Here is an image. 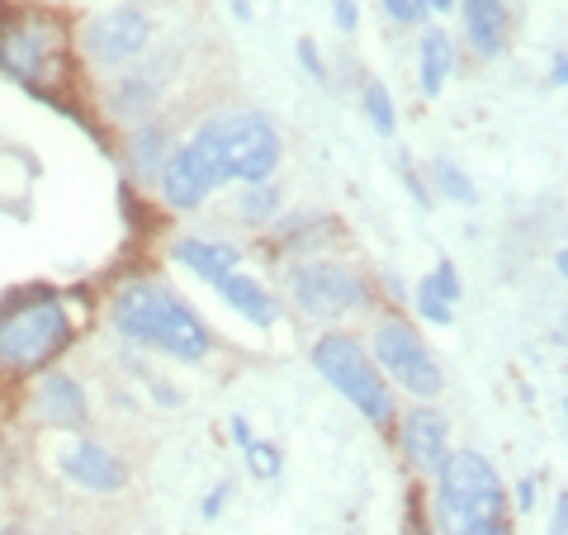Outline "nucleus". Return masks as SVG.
Wrapping results in <instances>:
<instances>
[{
    "instance_id": "f257e3e1",
    "label": "nucleus",
    "mask_w": 568,
    "mask_h": 535,
    "mask_svg": "<svg viewBox=\"0 0 568 535\" xmlns=\"http://www.w3.org/2000/svg\"><path fill=\"white\" fill-rule=\"evenodd\" d=\"M114 327L138 346H156L175 361H204L209 355V327L185 309L181 294L152 280H129L110 303Z\"/></svg>"
},
{
    "instance_id": "f03ea898",
    "label": "nucleus",
    "mask_w": 568,
    "mask_h": 535,
    "mask_svg": "<svg viewBox=\"0 0 568 535\" xmlns=\"http://www.w3.org/2000/svg\"><path fill=\"white\" fill-rule=\"evenodd\" d=\"M67 58V29L48 10H20L0 0V71L14 77L29 91H43L52 71L62 77Z\"/></svg>"
},
{
    "instance_id": "7ed1b4c3",
    "label": "nucleus",
    "mask_w": 568,
    "mask_h": 535,
    "mask_svg": "<svg viewBox=\"0 0 568 535\" xmlns=\"http://www.w3.org/2000/svg\"><path fill=\"white\" fill-rule=\"evenodd\" d=\"M67 342H71V323H67L62 299L52 294H39L20 303V309L0 313V365L14 374L48 365Z\"/></svg>"
},
{
    "instance_id": "20e7f679",
    "label": "nucleus",
    "mask_w": 568,
    "mask_h": 535,
    "mask_svg": "<svg viewBox=\"0 0 568 535\" xmlns=\"http://www.w3.org/2000/svg\"><path fill=\"white\" fill-rule=\"evenodd\" d=\"M503 507H507L503 478L493 474L484 455H450L440 465V526L450 535H465L493 522V516H503Z\"/></svg>"
},
{
    "instance_id": "39448f33",
    "label": "nucleus",
    "mask_w": 568,
    "mask_h": 535,
    "mask_svg": "<svg viewBox=\"0 0 568 535\" xmlns=\"http://www.w3.org/2000/svg\"><path fill=\"white\" fill-rule=\"evenodd\" d=\"M313 365L323 370V380L342 394L346 403H355L369 422H388L394 417V398H388V384L379 365L369 361V355L351 342V336H323V342L313 346Z\"/></svg>"
},
{
    "instance_id": "423d86ee",
    "label": "nucleus",
    "mask_w": 568,
    "mask_h": 535,
    "mask_svg": "<svg viewBox=\"0 0 568 535\" xmlns=\"http://www.w3.org/2000/svg\"><path fill=\"white\" fill-rule=\"evenodd\" d=\"M223 181H233L227 171V152H223V129L219 119H209L181 152L166 162L162 185H166V204L171 209H194L209 190H219Z\"/></svg>"
},
{
    "instance_id": "0eeeda50",
    "label": "nucleus",
    "mask_w": 568,
    "mask_h": 535,
    "mask_svg": "<svg viewBox=\"0 0 568 535\" xmlns=\"http://www.w3.org/2000/svg\"><path fill=\"white\" fill-rule=\"evenodd\" d=\"M375 365L394 384H403L407 394L432 398L440 394V370L432 361V351L422 346V336L403 323V317H384L375 327Z\"/></svg>"
},
{
    "instance_id": "6e6552de",
    "label": "nucleus",
    "mask_w": 568,
    "mask_h": 535,
    "mask_svg": "<svg viewBox=\"0 0 568 535\" xmlns=\"http://www.w3.org/2000/svg\"><path fill=\"white\" fill-rule=\"evenodd\" d=\"M219 129H223V152H227L233 181L261 185L280 166V133L261 114H223Z\"/></svg>"
},
{
    "instance_id": "1a4fd4ad",
    "label": "nucleus",
    "mask_w": 568,
    "mask_h": 535,
    "mask_svg": "<svg viewBox=\"0 0 568 535\" xmlns=\"http://www.w3.org/2000/svg\"><path fill=\"white\" fill-rule=\"evenodd\" d=\"M148 39H152V24H148V14L133 6L104 10L85 24V52H91V62H100V67H119V62L138 58V52L148 48Z\"/></svg>"
},
{
    "instance_id": "9d476101",
    "label": "nucleus",
    "mask_w": 568,
    "mask_h": 535,
    "mask_svg": "<svg viewBox=\"0 0 568 535\" xmlns=\"http://www.w3.org/2000/svg\"><path fill=\"white\" fill-rule=\"evenodd\" d=\"M294 299L313 317H342L365 303V284L346 265H304L294 275Z\"/></svg>"
},
{
    "instance_id": "9b49d317",
    "label": "nucleus",
    "mask_w": 568,
    "mask_h": 535,
    "mask_svg": "<svg viewBox=\"0 0 568 535\" xmlns=\"http://www.w3.org/2000/svg\"><path fill=\"white\" fill-rule=\"evenodd\" d=\"M62 474L71 484H81L85 493H119L123 488V465L95 441H81V445H71V451H62Z\"/></svg>"
},
{
    "instance_id": "f8f14e48",
    "label": "nucleus",
    "mask_w": 568,
    "mask_h": 535,
    "mask_svg": "<svg viewBox=\"0 0 568 535\" xmlns=\"http://www.w3.org/2000/svg\"><path fill=\"white\" fill-rule=\"evenodd\" d=\"M403 445H407V455H413L417 470L440 474V465L450 460V451H446V417H436V413H426V407H417V413L403 422Z\"/></svg>"
},
{
    "instance_id": "ddd939ff",
    "label": "nucleus",
    "mask_w": 568,
    "mask_h": 535,
    "mask_svg": "<svg viewBox=\"0 0 568 535\" xmlns=\"http://www.w3.org/2000/svg\"><path fill=\"white\" fill-rule=\"evenodd\" d=\"M33 407H39V417L52 422V426H85V394L77 380H67V374H48V380L39 384V398H33Z\"/></svg>"
},
{
    "instance_id": "4468645a",
    "label": "nucleus",
    "mask_w": 568,
    "mask_h": 535,
    "mask_svg": "<svg viewBox=\"0 0 568 535\" xmlns=\"http://www.w3.org/2000/svg\"><path fill=\"white\" fill-rule=\"evenodd\" d=\"M465 33L478 58H497L507 43V6L503 0H465Z\"/></svg>"
},
{
    "instance_id": "2eb2a0df",
    "label": "nucleus",
    "mask_w": 568,
    "mask_h": 535,
    "mask_svg": "<svg viewBox=\"0 0 568 535\" xmlns=\"http://www.w3.org/2000/svg\"><path fill=\"white\" fill-rule=\"evenodd\" d=\"M175 261L190 265L194 275H204V280L219 284L223 275H233L237 246H227V242H204V238H185V242H175Z\"/></svg>"
},
{
    "instance_id": "dca6fc26",
    "label": "nucleus",
    "mask_w": 568,
    "mask_h": 535,
    "mask_svg": "<svg viewBox=\"0 0 568 535\" xmlns=\"http://www.w3.org/2000/svg\"><path fill=\"white\" fill-rule=\"evenodd\" d=\"M219 294L233 303V309L242 313V317H252L256 327H271L275 317H280V309H275V299L261 290L256 280H246V275H223L219 280Z\"/></svg>"
},
{
    "instance_id": "f3484780",
    "label": "nucleus",
    "mask_w": 568,
    "mask_h": 535,
    "mask_svg": "<svg viewBox=\"0 0 568 535\" xmlns=\"http://www.w3.org/2000/svg\"><path fill=\"white\" fill-rule=\"evenodd\" d=\"M156 95H162V67H148V71H138V77H123V81L114 85L110 110H114L119 119H138V114L152 110Z\"/></svg>"
},
{
    "instance_id": "a211bd4d",
    "label": "nucleus",
    "mask_w": 568,
    "mask_h": 535,
    "mask_svg": "<svg viewBox=\"0 0 568 535\" xmlns=\"http://www.w3.org/2000/svg\"><path fill=\"white\" fill-rule=\"evenodd\" d=\"M450 67H455V48H450V39H446V33H426V39H422V91H426V95H436L440 85H446Z\"/></svg>"
},
{
    "instance_id": "6ab92c4d",
    "label": "nucleus",
    "mask_w": 568,
    "mask_h": 535,
    "mask_svg": "<svg viewBox=\"0 0 568 535\" xmlns=\"http://www.w3.org/2000/svg\"><path fill=\"white\" fill-rule=\"evenodd\" d=\"M166 157H171V142H166L162 129H152V123H148V129H138V133H133V171L142 175V181L162 175Z\"/></svg>"
},
{
    "instance_id": "aec40b11",
    "label": "nucleus",
    "mask_w": 568,
    "mask_h": 535,
    "mask_svg": "<svg viewBox=\"0 0 568 535\" xmlns=\"http://www.w3.org/2000/svg\"><path fill=\"white\" fill-rule=\"evenodd\" d=\"M432 175H436V185L446 190L455 204H474V185H469V175L459 171V166H450V162H436V166H432Z\"/></svg>"
},
{
    "instance_id": "412c9836",
    "label": "nucleus",
    "mask_w": 568,
    "mask_h": 535,
    "mask_svg": "<svg viewBox=\"0 0 568 535\" xmlns=\"http://www.w3.org/2000/svg\"><path fill=\"white\" fill-rule=\"evenodd\" d=\"M365 114L375 119L379 133H394V100H388L384 85H365Z\"/></svg>"
},
{
    "instance_id": "4be33fe9",
    "label": "nucleus",
    "mask_w": 568,
    "mask_h": 535,
    "mask_svg": "<svg viewBox=\"0 0 568 535\" xmlns=\"http://www.w3.org/2000/svg\"><path fill=\"white\" fill-rule=\"evenodd\" d=\"M275 209H280V190H271V185H256L252 194H242V219H252V223L271 219Z\"/></svg>"
},
{
    "instance_id": "5701e85b",
    "label": "nucleus",
    "mask_w": 568,
    "mask_h": 535,
    "mask_svg": "<svg viewBox=\"0 0 568 535\" xmlns=\"http://www.w3.org/2000/svg\"><path fill=\"white\" fill-rule=\"evenodd\" d=\"M417 309H422L426 323H436V327H446V323H450V303L432 290V280H422V284H417Z\"/></svg>"
},
{
    "instance_id": "b1692460",
    "label": "nucleus",
    "mask_w": 568,
    "mask_h": 535,
    "mask_svg": "<svg viewBox=\"0 0 568 535\" xmlns=\"http://www.w3.org/2000/svg\"><path fill=\"white\" fill-rule=\"evenodd\" d=\"M246 460H252V470L261 478H275L280 474V451H275V445H265V441H246Z\"/></svg>"
},
{
    "instance_id": "393cba45",
    "label": "nucleus",
    "mask_w": 568,
    "mask_h": 535,
    "mask_svg": "<svg viewBox=\"0 0 568 535\" xmlns=\"http://www.w3.org/2000/svg\"><path fill=\"white\" fill-rule=\"evenodd\" d=\"M432 290H436L440 299H446V303H455V299H459V280H455V265H450V261H440V265H436Z\"/></svg>"
},
{
    "instance_id": "a878e982",
    "label": "nucleus",
    "mask_w": 568,
    "mask_h": 535,
    "mask_svg": "<svg viewBox=\"0 0 568 535\" xmlns=\"http://www.w3.org/2000/svg\"><path fill=\"white\" fill-rule=\"evenodd\" d=\"M388 6V14H394L398 24H417V20H426V0H384Z\"/></svg>"
},
{
    "instance_id": "bb28decb",
    "label": "nucleus",
    "mask_w": 568,
    "mask_h": 535,
    "mask_svg": "<svg viewBox=\"0 0 568 535\" xmlns=\"http://www.w3.org/2000/svg\"><path fill=\"white\" fill-rule=\"evenodd\" d=\"M298 62H304V71H308L313 81H323V58H317V52H313V43H308V39L298 43Z\"/></svg>"
},
{
    "instance_id": "cd10ccee",
    "label": "nucleus",
    "mask_w": 568,
    "mask_h": 535,
    "mask_svg": "<svg viewBox=\"0 0 568 535\" xmlns=\"http://www.w3.org/2000/svg\"><path fill=\"white\" fill-rule=\"evenodd\" d=\"M465 535H511V526H507V516H493V522L474 526V531H465Z\"/></svg>"
},
{
    "instance_id": "c85d7f7f",
    "label": "nucleus",
    "mask_w": 568,
    "mask_h": 535,
    "mask_svg": "<svg viewBox=\"0 0 568 535\" xmlns=\"http://www.w3.org/2000/svg\"><path fill=\"white\" fill-rule=\"evenodd\" d=\"M336 24H342L346 33L355 29V6H351V0H336Z\"/></svg>"
},
{
    "instance_id": "c756f323",
    "label": "nucleus",
    "mask_w": 568,
    "mask_h": 535,
    "mask_svg": "<svg viewBox=\"0 0 568 535\" xmlns=\"http://www.w3.org/2000/svg\"><path fill=\"white\" fill-rule=\"evenodd\" d=\"M564 531H568V503L559 497V503H555V526H549V535H564Z\"/></svg>"
},
{
    "instance_id": "7c9ffc66",
    "label": "nucleus",
    "mask_w": 568,
    "mask_h": 535,
    "mask_svg": "<svg viewBox=\"0 0 568 535\" xmlns=\"http://www.w3.org/2000/svg\"><path fill=\"white\" fill-rule=\"evenodd\" d=\"M233 436H237L242 445H246V441H256V436H252V426H246L242 417H233Z\"/></svg>"
},
{
    "instance_id": "2f4dec72",
    "label": "nucleus",
    "mask_w": 568,
    "mask_h": 535,
    "mask_svg": "<svg viewBox=\"0 0 568 535\" xmlns=\"http://www.w3.org/2000/svg\"><path fill=\"white\" fill-rule=\"evenodd\" d=\"M564 77H568V58L559 52V58H555V85H564Z\"/></svg>"
},
{
    "instance_id": "473e14b6",
    "label": "nucleus",
    "mask_w": 568,
    "mask_h": 535,
    "mask_svg": "<svg viewBox=\"0 0 568 535\" xmlns=\"http://www.w3.org/2000/svg\"><path fill=\"white\" fill-rule=\"evenodd\" d=\"M517 503H521V507L536 503V484H521V497H517Z\"/></svg>"
},
{
    "instance_id": "72a5a7b5",
    "label": "nucleus",
    "mask_w": 568,
    "mask_h": 535,
    "mask_svg": "<svg viewBox=\"0 0 568 535\" xmlns=\"http://www.w3.org/2000/svg\"><path fill=\"white\" fill-rule=\"evenodd\" d=\"M455 0H426V10H450Z\"/></svg>"
},
{
    "instance_id": "f704fd0d",
    "label": "nucleus",
    "mask_w": 568,
    "mask_h": 535,
    "mask_svg": "<svg viewBox=\"0 0 568 535\" xmlns=\"http://www.w3.org/2000/svg\"><path fill=\"white\" fill-rule=\"evenodd\" d=\"M14 535H24V531H14Z\"/></svg>"
}]
</instances>
